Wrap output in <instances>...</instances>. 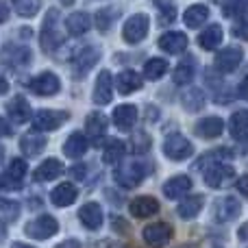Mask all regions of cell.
Here are the masks:
<instances>
[{"instance_id": "cell-28", "label": "cell", "mask_w": 248, "mask_h": 248, "mask_svg": "<svg viewBox=\"0 0 248 248\" xmlns=\"http://www.w3.org/2000/svg\"><path fill=\"white\" fill-rule=\"evenodd\" d=\"M202 205H205V198H202L201 194H196V196H187L185 201L179 202L176 214H179L181 218H185V220H192L202 211Z\"/></svg>"}, {"instance_id": "cell-3", "label": "cell", "mask_w": 248, "mask_h": 248, "mask_svg": "<svg viewBox=\"0 0 248 248\" xmlns=\"http://www.w3.org/2000/svg\"><path fill=\"white\" fill-rule=\"evenodd\" d=\"M148 29H150L148 16H146V13H135V16H131L126 20V24H124L122 37H124V42H128V44H140L141 39L148 35Z\"/></svg>"}, {"instance_id": "cell-31", "label": "cell", "mask_w": 248, "mask_h": 248, "mask_svg": "<svg viewBox=\"0 0 248 248\" xmlns=\"http://www.w3.org/2000/svg\"><path fill=\"white\" fill-rule=\"evenodd\" d=\"M90 16L85 11H77V13H70L68 20H65V29L70 31V35H83L90 31Z\"/></svg>"}, {"instance_id": "cell-21", "label": "cell", "mask_w": 248, "mask_h": 248, "mask_svg": "<svg viewBox=\"0 0 248 248\" xmlns=\"http://www.w3.org/2000/svg\"><path fill=\"white\" fill-rule=\"evenodd\" d=\"M192 189V179L185 174H179V176H172V179H168L166 183H163V194H166L168 198H181L185 196V194Z\"/></svg>"}, {"instance_id": "cell-23", "label": "cell", "mask_w": 248, "mask_h": 248, "mask_svg": "<svg viewBox=\"0 0 248 248\" xmlns=\"http://www.w3.org/2000/svg\"><path fill=\"white\" fill-rule=\"evenodd\" d=\"M77 196H78V189L74 187L72 183H61L52 189L50 201H52V205H57V207H70L77 201Z\"/></svg>"}, {"instance_id": "cell-54", "label": "cell", "mask_w": 248, "mask_h": 248, "mask_svg": "<svg viewBox=\"0 0 248 248\" xmlns=\"http://www.w3.org/2000/svg\"><path fill=\"white\" fill-rule=\"evenodd\" d=\"M11 248H35V246H29V244H22V242H16Z\"/></svg>"}, {"instance_id": "cell-46", "label": "cell", "mask_w": 248, "mask_h": 248, "mask_svg": "<svg viewBox=\"0 0 248 248\" xmlns=\"http://www.w3.org/2000/svg\"><path fill=\"white\" fill-rule=\"evenodd\" d=\"M235 187H237V192H240L242 196H248V174H244V176H240V179H237Z\"/></svg>"}, {"instance_id": "cell-50", "label": "cell", "mask_w": 248, "mask_h": 248, "mask_svg": "<svg viewBox=\"0 0 248 248\" xmlns=\"http://www.w3.org/2000/svg\"><path fill=\"white\" fill-rule=\"evenodd\" d=\"M55 248H81V242L78 240H65V242H61V244H57Z\"/></svg>"}, {"instance_id": "cell-10", "label": "cell", "mask_w": 248, "mask_h": 248, "mask_svg": "<svg viewBox=\"0 0 248 248\" xmlns=\"http://www.w3.org/2000/svg\"><path fill=\"white\" fill-rule=\"evenodd\" d=\"M29 90L37 96H52L61 90L59 77L52 74V72H42V74H37L35 78L29 81Z\"/></svg>"}, {"instance_id": "cell-52", "label": "cell", "mask_w": 248, "mask_h": 248, "mask_svg": "<svg viewBox=\"0 0 248 248\" xmlns=\"http://www.w3.org/2000/svg\"><path fill=\"white\" fill-rule=\"evenodd\" d=\"M7 90H9V83H7V78L0 74V94H7Z\"/></svg>"}, {"instance_id": "cell-17", "label": "cell", "mask_w": 248, "mask_h": 248, "mask_svg": "<svg viewBox=\"0 0 248 248\" xmlns=\"http://www.w3.org/2000/svg\"><path fill=\"white\" fill-rule=\"evenodd\" d=\"M128 209H131L133 218H150V216H155L159 211V202L153 196H137L131 201Z\"/></svg>"}, {"instance_id": "cell-1", "label": "cell", "mask_w": 248, "mask_h": 248, "mask_svg": "<svg viewBox=\"0 0 248 248\" xmlns=\"http://www.w3.org/2000/svg\"><path fill=\"white\" fill-rule=\"evenodd\" d=\"M42 48L46 52H55L63 42V33L59 31V11L57 9H48L46 17H44L42 26Z\"/></svg>"}, {"instance_id": "cell-9", "label": "cell", "mask_w": 248, "mask_h": 248, "mask_svg": "<svg viewBox=\"0 0 248 248\" xmlns=\"http://www.w3.org/2000/svg\"><path fill=\"white\" fill-rule=\"evenodd\" d=\"M242 214V202L233 196L218 198L214 205V220L216 222H231Z\"/></svg>"}, {"instance_id": "cell-16", "label": "cell", "mask_w": 248, "mask_h": 248, "mask_svg": "<svg viewBox=\"0 0 248 248\" xmlns=\"http://www.w3.org/2000/svg\"><path fill=\"white\" fill-rule=\"evenodd\" d=\"M0 61L9 65V68H20L31 61V50L26 46H4V50L0 52Z\"/></svg>"}, {"instance_id": "cell-51", "label": "cell", "mask_w": 248, "mask_h": 248, "mask_svg": "<svg viewBox=\"0 0 248 248\" xmlns=\"http://www.w3.org/2000/svg\"><path fill=\"white\" fill-rule=\"evenodd\" d=\"M7 20H9V7L4 2H0V24L7 22Z\"/></svg>"}, {"instance_id": "cell-57", "label": "cell", "mask_w": 248, "mask_h": 248, "mask_svg": "<svg viewBox=\"0 0 248 248\" xmlns=\"http://www.w3.org/2000/svg\"><path fill=\"white\" fill-rule=\"evenodd\" d=\"M63 2H65V4H70V2H72V0H63Z\"/></svg>"}, {"instance_id": "cell-41", "label": "cell", "mask_w": 248, "mask_h": 248, "mask_svg": "<svg viewBox=\"0 0 248 248\" xmlns=\"http://www.w3.org/2000/svg\"><path fill=\"white\" fill-rule=\"evenodd\" d=\"M248 9V0H224L222 4V16L224 17H235L246 13Z\"/></svg>"}, {"instance_id": "cell-18", "label": "cell", "mask_w": 248, "mask_h": 248, "mask_svg": "<svg viewBox=\"0 0 248 248\" xmlns=\"http://www.w3.org/2000/svg\"><path fill=\"white\" fill-rule=\"evenodd\" d=\"M111 94H113V81H111V74L107 72V70H103V72L98 74V78H96V85H94V103L96 105H109V100H111Z\"/></svg>"}, {"instance_id": "cell-35", "label": "cell", "mask_w": 248, "mask_h": 248, "mask_svg": "<svg viewBox=\"0 0 248 248\" xmlns=\"http://www.w3.org/2000/svg\"><path fill=\"white\" fill-rule=\"evenodd\" d=\"M233 157V153L229 148H216V150H211V153H207L202 159H198L196 161V170H202V168H211V166H216V163H222L224 159H231Z\"/></svg>"}, {"instance_id": "cell-13", "label": "cell", "mask_w": 248, "mask_h": 248, "mask_svg": "<svg viewBox=\"0 0 248 248\" xmlns=\"http://www.w3.org/2000/svg\"><path fill=\"white\" fill-rule=\"evenodd\" d=\"M103 209H100L98 202H85V205L78 209V220H81V224L85 229H90V231H98L100 227H103Z\"/></svg>"}, {"instance_id": "cell-26", "label": "cell", "mask_w": 248, "mask_h": 248, "mask_svg": "<svg viewBox=\"0 0 248 248\" xmlns=\"http://www.w3.org/2000/svg\"><path fill=\"white\" fill-rule=\"evenodd\" d=\"M229 131H231L233 140H237V141L248 140V111L246 109L233 113L231 120H229Z\"/></svg>"}, {"instance_id": "cell-30", "label": "cell", "mask_w": 248, "mask_h": 248, "mask_svg": "<svg viewBox=\"0 0 248 248\" xmlns=\"http://www.w3.org/2000/svg\"><path fill=\"white\" fill-rule=\"evenodd\" d=\"M207 17H209V9H207L205 4H192V7L185 9V13H183V22L187 29H198V26H202L207 22Z\"/></svg>"}, {"instance_id": "cell-25", "label": "cell", "mask_w": 248, "mask_h": 248, "mask_svg": "<svg viewBox=\"0 0 248 248\" xmlns=\"http://www.w3.org/2000/svg\"><path fill=\"white\" fill-rule=\"evenodd\" d=\"M222 37H224L222 26L211 24V26H207L201 35H198V44H201L202 50H216V48L222 44Z\"/></svg>"}, {"instance_id": "cell-34", "label": "cell", "mask_w": 248, "mask_h": 248, "mask_svg": "<svg viewBox=\"0 0 248 248\" xmlns=\"http://www.w3.org/2000/svg\"><path fill=\"white\" fill-rule=\"evenodd\" d=\"M124 153H126L124 141L111 140V141H107V146H105V150H103V161L109 163V166H116V163L124 157Z\"/></svg>"}, {"instance_id": "cell-6", "label": "cell", "mask_w": 248, "mask_h": 248, "mask_svg": "<svg viewBox=\"0 0 248 248\" xmlns=\"http://www.w3.org/2000/svg\"><path fill=\"white\" fill-rule=\"evenodd\" d=\"M57 231H59V222L52 216H39V218L31 220L24 227V233L29 237H33V240H48Z\"/></svg>"}, {"instance_id": "cell-19", "label": "cell", "mask_w": 248, "mask_h": 248, "mask_svg": "<svg viewBox=\"0 0 248 248\" xmlns=\"http://www.w3.org/2000/svg\"><path fill=\"white\" fill-rule=\"evenodd\" d=\"M7 113H9V118H11L16 124H24V122L33 120L29 100L22 98V96H16V98L9 100V103H7Z\"/></svg>"}, {"instance_id": "cell-8", "label": "cell", "mask_w": 248, "mask_h": 248, "mask_svg": "<svg viewBox=\"0 0 248 248\" xmlns=\"http://www.w3.org/2000/svg\"><path fill=\"white\" fill-rule=\"evenodd\" d=\"M65 120L68 113L57 111V109H39L33 116V128L35 131H57Z\"/></svg>"}, {"instance_id": "cell-49", "label": "cell", "mask_w": 248, "mask_h": 248, "mask_svg": "<svg viewBox=\"0 0 248 248\" xmlns=\"http://www.w3.org/2000/svg\"><path fill=\"white\" fill-rule=\"evenodd\" d=\"M70 174H72L74 179H83V176H85V166H72L70 168Z\"/></svg>"}, {"instance_id": "cell-29", "label": "cell", "mask_w": 248, "mask_h": 248, "mask_svg": "<svg viewBox=\"0 0 248 248\" xmlns=\"http://www.w3.org/2000/svg\"><path fill=\"white\" fill-rule=\"evenodd\" d=\"M20 148L26 157H37V155L46 148V137L37 135V133H26L20 140Z\"/></svg>"}, {"instance_id": "cell-14", "label": "cell", "mask_w": 248, "mask_h": 248, "mask_svg": "<svg viewBox=\"0 0 248 248\" xmlns=\"http://www.w3.org/2000/svg\"><path fill=\"white\" fill-rule=\"evenodd\" d=\"M159 48L168 55H181L187 48V37H185V33H179V31H168L159 37Z\"/></svg>"}, {"instance_id": "cell-2", "label": "cell", "mask_w": 248, "mask_h": 248, "mask_svg": "<svg viewBox=\"0 0 248 248\" xmlns=\"http://www.w3.org/2000/svg\"><path fill=\"white\" fill-rule=\"evenodd\" d=\"M163 155L172 161H185L194 155V146L187 137H183L181 133H172L163 141Z\"/></svg>"}, {"instance_id": "cell-22", "label": "cell", "mask_w": 248, "mask_h": 248, "mask_svg": "<svg viewBox=\"0 0 248 248\" xmlns=\"http://www.w3.org/2000/svg\"><path fill=\"white\" fill-rule=\"evenodd\" d=\"M63 172V166H61L59 159H46V161H42L37 168H35L33 172V179L39 181V183H44V181H52L57 179V176Z\"/></svg>"}, {"instance_id": "cell-44", "label": "cell", "mask_w": 248, "mask_h": 248, "mask_svg": "<svg viewBox=\"0 0 248 248\" xmlns=\"http://www.w3.org/2000/svg\"><path fill=\"white\" fill-rule=\"evenodd\" d=\"M148 146H150L148 135H146V133H135V140H133V148H135V153H144Z\"/></svg>"}, {"instance_id": "cell-38", "label": "cell", "mask_w": 248, "mask_h": 248, "mask_svg": "<svg viewBox=\"0 0 248 248\" xmlns=\"http://www.w3.org/2000/svg\"><path fill=\"white\" fill-rule=\"evenodd\" d=\"M183 107L187 111H201L205 107V94L201 90H189L183 94Z\"/></svg>"}, {"instance_id": "cell-36", "label": "cell", "mask_w": 248, "mask_h": 248, "mask_svg": "<svg viewBox=\"0 0 248 248\" xmlns=\"http://www.w3.org/2000/svg\"><path fill=\"white\" fill-rule=\"evenodd\" d=\"M194 59L189 57V59H185V61H181L179 65H176V70H174V74H172V81L176 83V85H187L189 81L194 78Z\"/></svg>"}, {"instance_id": "cell-55", "label": "cell", "mask_w": 248, "mask_h": 248, "mask_svg": "<svg viewBox=\"0 0 248 248\" xmlns=\"http://www.w3.org/2000/svg\"><path fill=\"white\" fill-rule=\"evenodd\" d=\"M4 237H7V231H4V227H2V224H0V242H2Z\"/></svg>"}, {"instance_id": "cell-45", "label": "cell", "mask_w": 248, "mask_h": 248, "mask_svg": "<svg viewBox=\"0 0 248 248\" xmlns=\"http://www.w3.org/2000/svg\"><path fill=\"white\" fill-rule=\"evenodd\" d=\"M159 7H161V20L163 22H172V20H174V4H163V2H159Z\"/></svg>"}, {"instance_id": "cell-43", "label": "cell", "mask_w": 248, "mask_h": 248, "mask_svg": "<svg viewBox=\"0 0 248 248\" xmlns=\"http://www.w3.org/2000/svg\"><path fill=\"white\" fill-rule=\"evenodd\" d=\"M233 35H235L237 39H244V42H248V11L242 13V16L237 17L235 26H233Z\"/></svg>"}, {"instance_id": "cell-5", "label": "cell", "mask_w": 248, "mask_h": 248, "mask_svg": "<svg viewBox=\"0 0 248 248\" xmlns=\"http://www.w3.org/2000/svg\"><path fill=\"white\" fill-rule=\"evenodd\" d=\"M100 59V50L96 46H81L72 57V70L77 77H85Z\"/></svg>"}, {"instance_id": "cell-53", "label": "cell", "mask_w": 248, "mask_h": 248, "mask_svg": "<svg viewBox=\"0 0 248 248\" xmlns=\"http://www.w3.org/2000/svg\"><path fill=\"white\" fill-rule=\"evenodd\" d=\"M237 235H240V240H248V222L237 231Z\"/></svg>"}, {"instance_id": "cell-20", "label": "cell", "mask_w": 248, "mask_h": 248, "mask_svg": "<svg viewBox=\"0 0 248 248\" xmlns=\"http://www.w3.org/2000/svg\"><path fill=\"white\" fill-rule=\"evenodd\" d=\"M111 118L120 131H131L133 124L137 122V107L135 105H120V107L113 109Z\"/></svg>"}, {"instance_id": "cell-32", "label": "cell", "mask_w": 248, "mask_h": 248, "mask_svg": "<svg viewBox=\"0 0 248 248\" xmlns=\"http://www.w3.org/2000/svg\"><path fill=\"white\" fill-rule=\"evenodd\" d=\"M24 176H26V163L22 161V159H11V163H9V168H7V176H4L9 187H20Z\"/></svg>"}, {"instance_id": "cell-37", "label": "cell", "mask_w": 248, "mask_h": 248, "mask_svg": "<svg viewBox=\"0 0 248 248\" xmlns=\"http://www.w3.org/2000/svg\"><path fill=\"white\" fill-rule=\"evenodd\" d=\"M166 72H168V61L166 59L153 57V59H148L144 63V77L150 78V81H157V78H161Z\"/></svg>"}, {"instance_id": "cell-39", "label": "cell", "mask_w": 248, "mask_h": 248, "mask_svg": "<svg viewBox=\"0 0 248 248\" xmlns=\"http://www.w3.org/2000/svg\"><path fill=\"white\" fill-rule=\"evenodd\" d=\"M42 7V0H13V9L22 17H33Z\"/></svg>"}, {"instance_id": "cell-24", "label": "cell", "mask_w": 248, "mask_h": 248, "mask_svg": "<svg viewBox=\"0 0 248 248\" xmlns=\"http://www.w3.org/2000/svg\"><path fill=\"white\" fill-rule=\"evenodd\" d=\"M141 78H140V74L137 72H133V70H124V72H120L116 77V87H118V92L120 94H133V92H137V90H141Z\"/></svg>"}, {"instance_id": "cell-27", "label": "cell", "mask_w": 248, "mask_h": 248, "mask_svg": "<svg viewBox=\"0 0 248 248\" xmlns=\"http://www.w3.org/2000/svg\"><path fill=\"white\" fill-rule=\"evenodd\" d=\"M87 153V137L83 133H72L63 144V155L70 159H78Z\"/></svg>"}, {"instance_id": "cell-4", "label": "cell", "mask_w": 248, "mask_h": 248, "mask_svg": "<svg viewBox=\"0 0 248 248\" xmlns=\"http://www.w3.org/2000/svg\"><path fill=\"white\" fill-rule=\"evenodd\" d=\"M144 176H146V168L141 163H126V166L116 168V172H113V181L124 189L137 187L144 181Z\"/></svg>"}, {"instance_id": "cell-12", "label": "cell", "mask_w": 248, "mask_h": 248, "mask_svg": "<svg viewBox=\"0 0 248 248\" xmlns=\"http://www.w3.org/2000/svg\"><path fill=\"white\" fill-rule=\"evenodd\" d=\"M242 59H244L242 48L229 46V48H224V50H220L218 55H216V68H218L220 72H235L237 65L242 63Z\"/></svg>"}, {"instance_id": "cell-47", "label": "cell", "mask_w": 248, "mask_h": 248, "mask_svg": "<svg viewBox=\"0 0 248 248\" xmlns=\"http://www.w3.org/2000/svg\"><path fill=\"white\" fill-rule=\"evenodd\" d=\"M237 94H240V98L248 100V74L244 77V81L240 83V90H237Z\"/></svg>"}, {"instance_id": "cell-42", "label": "cell", "mask_w": 248, "mask_h": 248, "mask_svg": "<svg viewBox=\"0 0 248 248\" xmlns=\"http://www.w3.org/2000/svg\"><path fill=\"white\" fill-rule=\"evenodd\" d=\"M118 17V11H113V9H103V11H98V16H96V22H98V29L100 31H109V26H111V22Z\"/></svg>"}, {"instance_id": "cell-33", "label": "cell", "mask_w": 248, "mask_h": 248, "mask_svg": "<svg viewBox=\"0 0 248 248\" xmlns=\"http://www.w3.org/2000/svg\"><path fill=\"white\" fill-rule=\"evenodd\" d=\"M85 131L90 133L94 140H98V137L105 135V131H107V118L103 116V113H87V120H85Z\"/></svg>"}, {"instance_id": "cell-48", "label": "cell", "mask_w": 248, "mask_h": 248, "mask_svg": "<svg viewBox=\"0 0 248 248\" xmlns=\"http://www.w3.org/2000/svg\"><path fill=\"white\" fill-rule=\"evenodd\" d=\"M11 135V124H9L4 118H0V137Z\"/></svg>"}, {"instance_id": "cell-56", "label": "cell", "mask_w": 248, "mask_h": 248, "mask_svg": "<svg viewBox=\"0 0 248 248\" xmlns=\"http://www.w3.org/2000/svg\"><path fill=\"white\" fill-rule=\"evenodd\" d=\"M2 157H4V148L0 146V161H2Z\"/></svg>"}, {"instance_id": "cell-15", "label": "cell", "mask_w": 248, "mask_h": 248, "mask_svg": "<svg viewBox=\"0 0 248 248\" xmlns=\"http://www.w3.org/2000/svg\"><path fill=\"white\" fill-rule=\"evenodd\" d=\"M194 131H196V135L202 137V140H216V137H220V133L224 131V122H222V118H218V116H207L196 122Z\"/></svg>"}, {"instance_id": "cell-40", "label": "cell", "mask_w": 248, "mask_h": 248, "mask_svg": "<svg viewBox=\"0 0 248 248\" xmlns=\"http://www.w3.org/2000/svg\"><path fill=\"white\" fill-rule=\"evenodd\" d=\"M20 216V205L16 201H2L0 198V220L2 222H13Z\"/></svg>"}, {"instance_id": "cell-11", "label": "cell", "mask_w": 248, "mask_h": 248, "mask_svg": "<svg viewBox=\"0 0 248 248\" xmlns=\"http://www.w3.org/2000/svg\"><path fill=\"white\" fill-rule=\"evenodd\" d=\"M233 176H235V170H233L229 163H216V166L205 170V183L214 189H220V187H224L229 181H233Z\"/></svg>"}, {"instance_id": "cell-7", "label": "cell", "mask_w": 248, "mask_h": 248, "mask_svg": "<svg viewBox=\"0 0 248 248\" xmlns=\"http://www.w3.org/2000/svg\"><path fill=\"white\" fill-rule=\"evenodd\" d=\"M141 237H144V242L148 246L163 248L172 240V227L168 222H153V224H148V227H144Z\"/></svg>"}]
</instances>
